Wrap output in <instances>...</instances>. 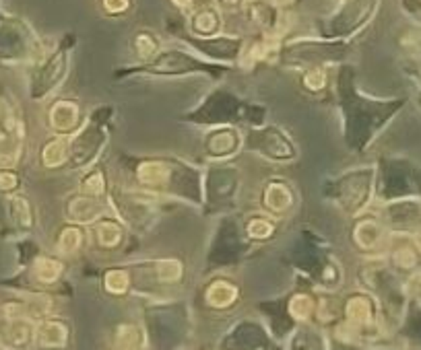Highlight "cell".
<instances>
[{"label":"cell","mask_w":421,"mask_h":350,"mask_svg":"<svg viewBox=\"0 0 421 350\" xmlns=\"http://www.w3.org/2000/svg\"><path fill=\"white\" fill-rule=\"evenodd\" d=\"M2 342L8 349L23 350L34 344V323L27 317L19 319H6V326L2 330Z\"/></svg>","instance_id":"21"},{"label":"cell","mask_w":421,"mask_h":350,"mask_svg":"<svg viewBox=\"0 0 421 350\" xmlns=\"http://www.w3.org/2000/svg\"><path fill=\"white\" fill-rule=\"evenodd\" d=\"M126 172L130 188L159 198H180L186 202H205V174L176 157H139L128 159Z\"/></svg>","instance_id":"1"},{"label":"cell","mask_w":421,"mask_h":350,"mask_svg":"<svg viewBox=\"0 0 421 350\" xmlns=\"http://www.w3.org/2000/svg\"><path fill=\"white\" fill-rule=\"evenodd\" d=\"M337 97L343 118L345 146L349 148V153H364L378 134V130L388 122L386 118L394 113V107L390 109L388 104L372 102L366 95L357 93L355 74L351 66L339 70Z\"/></svg>","instance_id":"2"},{"label":"cell","mask_w":421,"mask_h":350,"mask_svg":"<svg viewBox=\"0 0 421 350\" xmlns=\"http://www.w3.org/2000/svg\"><path fill=\"white\" fill-rule=\"evenodd\" d=\"M104 286L110 295H116V297L126 295L128 288H130V274L126 270H120V268L108 270L106 276H104Z\"/></svg>","instance_id":"34"},{"label":"cell","mask_w":421,"mask_h":350,"mask_svg":"<svg viewBox=\"0 0 421 350\" xmlns=\"http://www.w3.org/2000/svg\"><path fill=\"white\" fill-rule=\"evenodd\" d=\"M244 148L275 163H291L298 159L296 142L281 126L272 124L250 126L244 136Z\"/></svg>","instance_id":"7"},{"label":"cell","mask_w":421,"mask_h":350,"mask_svg":"<svg viewBox=\"0 0 421 350\" xmlns=\"http://www.w3.org/2000/svg\"><path fill=\"white\" fill-rule=\"evenodd\" d=\"M83 241H85V233H83V227L81 225H67L62 231H60V235H58V251L62 253V255H73V253H77L78 249L83 247Z\"/></svg>","instance_id":"27"},{"label":"cell","mask_w":421,"mask_h":350,"mask_svg":"<svg viewBox=\"0 0 421 350\" xmlns=\"http://www.w3.org/2000/svg\"><path fill=\"white\" fill-rule=\"evenodd\" d=\"M155 276L163 284H174L184 276V266L180 260H174V258L159 260V262H155Z\"/></svg>","instance_id":"30"},{"label":"cell","mask_w":421,"mask_h":350,"mask_svg":"<svg viewBox=\"0 0 421 350\" xmlns=\"http://www.w3.org/2000/svg\"><path fill=\"white\" fill-rule=\"evenodd\" d=\"M192 48H196L207 60L223 64V62H235L242 58L244 52V39L233 35H213V37H194L191 39Z\"/></svg>","instance_id":"13"},{"label":"cell","mask_w":421,"mask_h":350,"mask_svg":"<svg viewBox=\"0 0 421 350\" xmlns=\"http://www.w3.org/2000/svg\"><path fill=\"white\" fill-rule=\"evenodd\" d=\"M83 124H85L83 109L73 99H58L48 109V126L52 128L54 134L73 136Z\"/></svg>","instance_id":"15"},{"label":"cell","mask_w":421,"mask_h":350,"mask_svg":"<svg viewBox=\"0 0 421 350\" xmlns=\"http://www.w3.org/2000/svg\"><path fill=\"white\" fill-rule=\"evenodd\" d=\"M237 286L230 280H215L205 290V301L213 309H228L237 301Z\"/></svg>","instance_id":"24"},{"label":"cell","mask_w":421,"mask_h":350,"mask_svg":"<svg viewBox=\"0 0 421 350\" xmlns=\"http://www.w3.org/2000/svg\"><path fill=\"white\" fill-rule=\"evenodd\" d=\"M275 233V223L268 218V216H252L248 223H246V235L250 239H256V241H265L270 239Z\"/></svg>","instance_id":"32"},{"label":"cell","mask_w":421,"mask_h":350,"mask_svg":"<svg viewBox=\"0 0 421 350\" xmlns=\"http://www.w3.org/2000/svg\"><path fill=\"white\" fill-rule=\"evenodd\" d=\"M93 231H95V241L104 249H114L124 239L122 225L118 220H114L112 216H106V218L97 220L93 225Z\"/></svg>","instance_id":"25"},{"label":"cell","mask_w":421,"mask_h":350,"mask_svg":"<svg viewBox=\"0 0 421 350\" xmlns=\"http://www.w3.org/2000/svg\"><path fill=\"white\" fill-rule=\"evenodd\" d=\"M345 326L355 334H364L368 330L374 328V305L368 297L364 295H355V297H349L347 303H345Z\"/></svg>","instance_id":"16"},{"label":"cell","mask_w":421,"mask_h":350,"mask_svg":"<svg viewBox=\"0 0 421 350\" xmlns=\"http://www.w3.org/2000/svg\"><path fill=\"white\" fill-rule=\"evenodd\" d=\"M8 212H11V218L13 223L19 227V229H32L34 227V209L29 204V200L21 194H13L8 198Z\"/></svg>","instance_id":"26"},{"label":"cell","mask_w":421,"mask_h":350,"mask_svg":"<svg viewBox=\"0 0 421 350\" xmlns=\"http://www.w3.org/2000/svg\"><path fill=\"white\" fill-rule=\"evenodd\" d=\"M118 350H120V349H118Z\"/></svg>","instance_id":"44"},{"label":"cell","mask_w":421,"mask_h":350,"mask_svg":"<svg viewBox=\"0 0 421 350\" xmlns=\"http://www.w3.org/2000/svg\"><path fill=\"white\" fill-rule=\"evenodd\" d=\"M102 113L104 109L93 113L71 136V161H69L71 169H77L83 174L85 169L93 167L99 155L104 153V148L108 146L110 124L106 118H102Z\"/></svg>","instance_id":"6"},{"label":"cell","mask_w":421,"mask_h":350,"mask_svg":"<svg viewBox=\"0 0 421 350\" xmlns=\"http://www.w3.org/2000/svg\"><path fill=\"white\" fill-rule=\"evenodd\" d=\"M19 188V175L13 169H0V192H15Z\"/></svg>","instance_id":"37"},{"label":"cell","mask_w":421,"mask_h":350,"mask_svg":"<svg viewBox=\"0 0 421 350\" xmlns=\"http://www.w3.org/2000/svg\"><path fill=\"white\" fill-rule=\"evenodd\" d=\"M69 342V328L58 319H39L34 326V346L43 350L64 349Z\"/></svg>","instance_id":"18"},{"label":"cell","mask_w":421,"mask_h":350,"mask_svg":"<svg viewBox=\"0 0 421 350\" xmlns=\"http://www.w3.org/2000/svg\"><path fill=\"white\" fill-rule=\"evenodd\" d=\"M112 214L108 198H93V196H85V194H75L69 198L67 202V218L73 225H95L97 220L106 218Z\"/></svg>","instance_id":"14"},{"label":"cell","mask_w":421,"mask_h":350,"mask_svg":"<svg viewBox=\"0 0 421 350\" xmlns=\"http://www.w3.org/2000/svg\"><path fill=\"white\" fill-rule=\"evenodd\" d=\"M62 270H64V266L58 260L48 258V255H41L34 262V276L43 284H54L62 276Z\"/></svg>","instance_id":"28"},{"label":"cell","mask_w":421,"mask_h":350,"mask_svg":"<svg viewBox=\"0 0 421 350\" xmlns=\"http://www.w3.org/2000/svg\"><path fill=\"white\" fill-rule=\"evenodd\" d=\"M116 344L120 350H134L143 344V332L137 326H120L116 334Z\"/></svg>","instance_id":"35"},{"label":"cell","mask_w":421,"mask_h":350,"mask_svg":"<svg viewBox=\"0 0 421 350\" xmlns=\"http://www.w3.org/2000/svg\"><path fill=\"white\" fill-rule=\"evenodd\" d=\"M240 172L233 165H228V161H221L205 174V200H209V204L233 200L240 194Z\"/></svg>","instance_id":"11"},{"label":"cell","mask_w":421,"mask_h":350,"mask_svg":"<svg viewBox=\"0 0 421 350\" xmlns=\"http://www.w3.org/2000/svg\"><path fill=\"white\" fill-rule=\"evenodd\" d=\"M191 29L194 37L219 35V31H221V13L211 4L196 6L191 15Z\"/></svg>","instance_id":"20"},{"label":"cell","mask_w":421,"mask_h":350,"mask_svg":"<svg viewBox=\"0 0 421 350\" xmlns=\"http://www.w3.org/2000/svg\"><path fill=\"white\" fill-rule=\"evenodd\" d=\"M392 262H394L399 268L411 270V268L417 264V253H415L413 247H399V249L392 253Z\"/></svg>","instance_id":"36"},{"label":"cell","mask_w":421,"mask_h":350,"mask_svg":"<svg viewBox=\"0 0 421 350\" xmlns=\"http://www.w3.org/2000/svg\"><path fill=\"white\" fill-rule=\"evenodd\" d=\"M376 190V169L355 167L331 179L324 188V196L331 198L349 216H357L370 206Z\"/></svg>","instance_id":"4"},{"label":"cell","mask_w":421,"mask_h":350,"mask_svg":"<svg viewBox=\"0 0 421 350\" xmlns=\"http://www.w3.org/2000/svg\"><path fill=\"white\" fill-rule=\"evenodd\" d=\"M347 50L343 39H316V41H296L281 48L285 60L304 62L310 66H324L326 62L341 60Z\"/></svg>","instance_id":"9"},{"label":"cell","mask_w":421,"mask_h":350,"mask_svg":"<svg viewBox=\"0 0 421 350\" xmlns=\"http://www.w3.org/2000/svg\"><path fill=\"white\" fill-rule=\"evenodd\" d=\"M272 6H277V8H283V6H289V4H294L296 0H268Z\"/></svg>","instance_id":"40"},{"label":"cell","mask_w":421,"mask_h":350,"mask_svg":"<svg viewBox=\"0 0 421 350\" xmlns=\"http://www.w3.org/2000/svg\"><path fill=\"white\" fill-rule=\"evenodd\" d=\"M71 66V54L69 48L60 46L58 50H54L48 60L36 70L34 80H32V97L34 99H46L50 97L67 78Z\"/></svg>","instance_id":"10"},{"label":"cell","mask_w":421,"mask_h":350,"mask_svg":"<svg viewBox=\"0 0 421 350\" xmlns=\"http://www.w3.org/2000/svg\"><path fill=\"white\" fill-rule=\"evenodd\" d=\"M287 312L296 319V321H306L312 317V314L316 312V303L314 299L306 295V293H298L289 299L287 303Z\"/></svg>","instance_id":"31"},{"label":"cell","mask_w":421,"mask_h":350,"mask_svg":"<svg viewBox=\"0 0 421 350\" xmlns=\"http://www.w3.org/2000/svg\"><path fill=\"white\" fill-rule=\"evenodd\" d=\"M265 107L246 104L235 95L226 91H213L196 109L188 111L184 118L194 124L207 126H235L240 122H248L252 126H261L265 118Z\"/></svg>","instance_id":"3"},{"label":"cell","mask_w":421,"mask_h":350,"mask_svg":"<svg viewBox=\"0 0 421 350\" xmlns=\"http://www.w3.org/2000/svg\"><path fill=\"white\" fill-rule=\"evenodd\" d=\"M219 2L228 8H237L240 4H244V0H219Z\"/></svg>","instance_id":"41"},{"label":"cell","mask_w":421,"mask_h":350,"mask_svg":"<svg viewBox=\"0 0 421 350\" xmlns=\"http://www.w3.org/2000/svg\"><path fill=\"white\" fill-rule=\"evenodd\" d=\"M244 148V134L237 126H211L202 139V150L209 159L221 163Z\"/></svg>","instance_id":"12"},{"label":"cell","mask_w":421,"mask_h":350,"mask_svg":"<svg viewBox=\"0 0 421 350\" xmlns=\"http://www.w3.org/2000/svg\"><path fill=\"white\" fill-rule=\"evenodd\" d=\"M102 6L108 15L120 17L130 8V0H102Z\"/></svg>","instance_id":"38"},{"label":"cell","mask_w":421,"mask_h":350,"mask_svg":"<svg viewBox=\"0 0 421 350\" xmlns=\"http://www.w3.org/2000/svg\"><path fill=\"white\" fill-rule=\"evenodd\" d=\"M223 72H226L223 64L194 56L186 50H159L153 60L126 70V74H145V76H191V74L221 76Z\"/></svg>","instance_id":"5"},{"label":"cell","mask_w":421,"mask_h":350,"mask_svg":"<svg viewBox=\"0 0 421 350\" xmlns=\"http://www.w3.org/2000/svg\"><path fill=\"white\" fill-rule=\"evenodd\" d=\"M174 2V6H178L180 10H188L192 8V4H194V0H172Z\"/></svg>","instance_id":"39"},{"label":"cell","mask_w":421,"mask_h":350,"mask_svg":"<svg viewBox=\"0 0 421 350\" xmlns=\"http://www.w3.org/2000/svg\"><path fill=\"white\" fill-rule=\"evenodd\" d=\"M263 206L272 216H283L289 210L294 209L296 202V194L291 190V186L283 179H268L263 186Z\"/></svg>","instance_id":"17"},{"label":"cell","mask_w":421,"mask_h":350,"mask_svg":"<svg viewBox=\"0 0 421 350\" xmlns=\"http://www.w3.org/2000/svg\"><path fill=\"white\" fill-rule=\"evenodd\" d=\"M39 161L46 169H60L71 161V136L54 134L43 142L39 150Z\"/></svg>","instance_id":"19"},{"label":"cell","mask_w":421,"mask_h":350,"mask_svg":"<svg viewBox=\"0 0 421 350\" xmlns=\"http://www.w3.org/2000/svg\"><path fill=\"white\" fill-rule=\"evenodd\" d=\"M132 50H134L137 58H139L141 64H143V62L153 60L161 48H159V41L155 39L153 34H149V31H139V34L134 35V39H132Z\"/></svg>","instance_id":"29"},{"label":"cell","mask_w":421,"mask_h":350,"mask_svg":"<svg viewBox=\"0 0 421 350\" xmlns=\"http://www.w3.org/2000/svg\"><path fill=\"white\" fill-rule=\"evenodd\" d=\"M329 85V72L324 66H308L302 74V87L310 93H320Z\"/></svg>","instance_id":"33"},{"label":"cell","mask_w":421,"mask_h":350,"mask_svg":"<svg viewBox=\"0 0 421 350\" xmlns=\"http://www.w3.org/2000/svg\"><path fill=\"white\" fill-rule=\"evenodd\" d=\"M415 244H417V249L421 251V233H417V237H415Z\"/></svg>","instance_id":"42"},{"label":"cell","mask_w":421,"mask_h":350,"mask_svg":"<svg viewBox=\"0 0 421 350\" xmlns=\"http://www.w3.org/2000/svg\"><path fill=\"white\" fill-rule=\"evenodd\" d=\"M378 0H343V4L322 23V39H347L359 31L376 10Z\"/></svg>","instance_id":"8"},{"label":"cell","mask_w":421,"mask_h":350,"mask_svg":"<svg viewBox=\"0 0 421 350\" xmlns=\"http://www.w3.org/2000/svg\"><path fill=\"white\" fill-rule=\"evenodd\" d=\"M110 181H108V174L104 167L93 165L89 169H85L81 174V181H78V192L85 196H93V198H108L110 194Z\"/></svg>","instance_id":"23"},{"label":"cell","mask_w":421,"mask_h":350,"mask_svg":"<svg viewBox=\"0 0 421 350\" xmlns=\"http://www.w3.org/2000/svg\"><path fill=\"white\" fill-rule=\"evenodd\" d=\"M420 104H421V95H420Z\"/></svg>","instance_id":"43"},{"label":"cell","mask_w":421,"mask_h":350,"mask_svg":"<svg viewBox=\"0 0 421 350\" xmlns=\"http://www.w3.org/2000/svg\"><path fill=\"white\" fill-rule=\"evenodd\" d=\"M384 239V227L380 220L372 218V216H364L355 223L353 227V241L359 249L372 251L376 247H380Z\"/></svg>","instance_id":"22"}]
</instances>
